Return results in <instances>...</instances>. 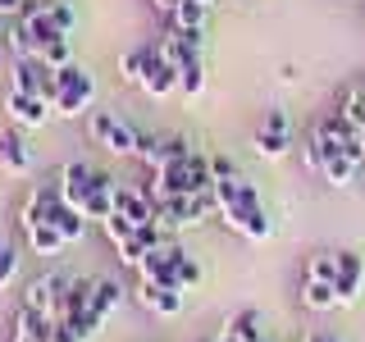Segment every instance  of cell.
Here are the masks:
<instances>
[{"instance_id":"1","label":"cell","mask_w":365,"mask_h":342,"mask_svg":"<svg viewBox=\"0 0 365 342\" xmlns=\"http://www.w3.org/2000/svg\"><path fill=\"white\" fill-rule=\"evenodd\" d=\"M215 201H220V214H224V224L233 228V233H242V237H269V214H265V205H260V192L251 187V182L242 178H215Z\"/></svg>"},{"instance_id":"2","label":"cell","mask_w":365,"mask_h":342,"mask_svg":"<svg viewBox=\"0 0 365 342\" xmlns=\"http://www.w3.org/2000/svg\"><path fill=\"white\" fill-rule=\"evenodd\" d=\"M55 78H60V96L51 100V114H60V119H78V114L91 105V96H96V78H91L83 64L55 68Z\"/></svg>"},{"instance_id":"3","label":"cell","mask_w":365,"mask_h":342,"mask_svg":"<svg viewBox=\"0 0 365 342\" xmlns=\"http://www.w3.org/2000/svg\"><path fill=\"white\" fill-rule=\"evenodd\" d=\"M151 210H155L160 228H192V224L210 219V214L220 210V201H215V192H197V197H160Z\"/></svg>"},{"instance_id":"4","label":"cell","mask_w":365,"mask_h":342,"mask_svg":"<svg viewBox=\"0 0 365 342\" xmlns=\"http://www.w3.org/2000/svg\"><path fill=\"white\" fill-rule=\"evenodd\" d=\"M64 292H68V279H64V274H41V279L28 283L23 306H28V311H41L46 319H64Z\"/></svg>"},{"instance_id":"5","label":"cell","mask_w":365,"mask_h":342,"mask_svg":"<svg viewBox=\"0 0 365 342\" xmlns=\"http://www.w3.org/2000/svg\"><path fill=\"white\" fill-rule=\"evenodd\" d=\"M91 137H96V142L106 146L110 155H137V133H133V123H123L119 114H110V110L91 114Z\"/></svg>"},{"instance_id":"6","label":"cell","mask_w":365,"mask_h":342,"mask_svg":"<svg viewBox=\"0 0 365 342\" xmlns=\"http://www.w3.org/2000/svg\"><path fill=\"white\" fill-rule=\"evenodd\" d=\"M46 224L60 228V233L68 237V247L87 237V214H83V210H73V205L64 201V192H60V187L46 192Z\"/></svg>"},{"instance_id":"7","label":"cell","mask_w":365,"mask_h":342,"mask_svg":"<svg viewBox=\"0 0 365 342\" xmlns=\"http://www.w3.org/2000/svg\"><path fill=\"white\" fill-rule=\"evenodd\" d=\"M192 146L182 137H151V133H137V160H146L151 169H165L174 160H187Z\"/></svg>"},{"instance_id":"8","label":"cell","mask_w":365,"mask_h":342,"mask_svg":"<svg viewBox=\"0 0 365 342\" xmlns=\"http://www.w3.org/2000/svg\"><path fill=\"white\" fill-rule=\"evenodd\" d=\"M5 114L19 123V128H41V123L51 119V105H46L41 96H32V91H14V87H9V96H5Z\"/></svg>"},{"instance_id":"9","label":"cell","mask_w":365,"mask_h":342,"mask_svg":"<svg viewBox=\"0 0 365 342\" xmlns=\"http://www.w3.org/2000/svg\"><path fill=\"white\" fill-rule=\"evenodd\" d=\"M101 169H91L87 160H73V165H64V174H60V192H64V201L73 205V210H83V201H87V192H91V182H96Z\"/></svg>"},{"instance_id":"10","label":"cell","mask_w":365,"mask_h":342,"mask_svg":"<svg viewBox=\"0 0 365 342\" xmlns=\"http://www.w3.org/2000/svg\"><path fill=\"white\" fill-rule=\"evenodd\" d=\"M142 91L146 96H169V91H178V68L165 60L160 51H151V60H146V68H142Z\"/></svg>"},{"instance_id":"11","label":"cell","mask_w":365,"mask_h":342,"mask_svg":"<svg viewBox=\"0 0 365 342\" xmlns=\"http://www.w3.org/2000/svg\"><path fill=\"white\" fill-rule=\"evenodd\" d=\"M174 256H178V247H155V251H146V260H142V279H151V283H160V288H178V269H174ZM182 292V288H178Z\"/></svg>"},{"instance_id":"12","label":"cell","mask_w":365,"mask_h":342,"mask_svg":"<svg viewBox=\"0 0 365 342\" xmlns=\"http://www.w3.org/2000/svg\"><path fill=\"white\" fill-rule=\"evenodd\" d=\"M361 279H365V265L356 251H338V279H334V292H338V306H351L361 292Z\"/></svg>"},{"instance_id":"13","label":"cell","mask_w":365,"mask_h":342,"mask_svg":"<svg viewBox=\"0 0 365 342\" xmlns=\"http://www.w3.org/2000/svg\"><path fill=\"white\" fill-rule=\"evenodd\" d=\"M137 301H142L146 311H155V315H178L182 311V292L178 288H160L151 279L137 283Z\"/></svg>"},{"instance_id":"14","label":"cell","mask_w":365,"mask_h":342,"mask_svg":"<svg viewBox=\"0 0 365 342\" xmlns=\"http://www.w3.org/2000/svg\"><path fill=\"white\" fill-rule=\"evenodd\" d=\"M114 178L110 174H96V182H91V192H87V201H83V214L87 219H96V224H106L110 214H114Z\"/></svg>"},{"instance_id":"15","label":"cell","mask_w":365,"mask_h":342,"mask_svg":"<svg viewBox=\"0 0 365 342\" xmlns=\"http://www.w3.org/2000/svg\"><path fill=\"white\" fill-rule=\"evenodd\" d=\"M0 169H9V174H32V151L19 133L0 137Z\"/></svg>"},{"instance_id":"16","label":"cell","mask_w":365,"mask_h":342,"mask_svg":"<svg viewBox=\"0 0 365 342\" xmlns=\"http://www.w3.org/2000/svg\"><path fill=\"white\" fill-rule=\"evenodd\" d=\"M114 214H123L128 224H151V219H155L151 201H146L142 192H128V187H119V192H114Z\"/></svg>"},{"instance_id":"17","label":"cell","mask_w":365,"mask_h":342,"mask_svg":"<svg viewBox=\"0 0 365 342\" xmlns=\"http://www.w3.org/2000/svg\"><path fill=\"white\" fill-rule=\"evenodd\" d=\"M51 324L55 319H46L41 311H28V306H23L19 324H14V342H51Z\"/></svg>"},{"instance_id":"18","label":"cell","mask_w":365,"mask_h":342,"mask_svg":"<svg viewBox=\"0 0 365 342\" xmlns=\"http://www.w3.org/2000/svg\"><path fill=\"white\" fill-rule=\"evenodd\" d=\"M91 296H96V279H68V292H64V319L87 315V311H91Z\"/></svg>"},{"instance_id":"19","label":"cell","mask_w":365,"mask_h":342,"mask_svg":"<svg viewBox=\"0 0 365 342\" xmlns=\"http://www.w3.org/2000/svg\"><path fill=\"white\" fill-rule=\"evenodd\" d=\"M28 247L37 251V256H60V251L68 247V237L55 224H37V228H28Z\"/></svg>"},{"instance_id":"20","label":"cell","mask_w":365,"mask_h":342,"mask_svg":"<svg viewBox=\"0 0 365 342\" xmlns=\"http://www.w3.org/2000/svg\"><path fill=\"white\" fill-rule=\"evenodd\" d=\"M302 306H306V311H315V315L334 311V306H338L334 283H315V279H306V283H302Z\"/></svg>"},{"instance_id":"21","label":"cell","mask_w":365,"mask_h":342,"mask_svg":"<svg viewBox=\"0 0 365 342\" xmlns=\"http://www.w3.org/2000/svg\"><path fill=\"white\" fill-rule=\"evenodd\" d=\"M251 146H256V155H260V160H283V155L292 151V133H274V128H260V133H256V142H251Z\"/></svg>"},{"instance_id":"22","label":"cell","mask_w":365,"mask_h":342,"mask_svg":"<svg viewBox=\"0 0 365 342\" xmlns=\"http://www.w3.org/2000/svg\"><path fill=\"white\" fill-rule=\"evenodd\" d=\"M224 328H228L237 342H265V328H260V315H256V311H237Z\"/></svg>"},{"instance_id":"23","label":"cell","mask_w":365,"mask_h":342,"mask_svg":"<svg viewBox=\"0 0 365 342\" xmlns=\"http://www.w3.org/2000/svg\"><path fill=\"white\" fill-rule=\"evenodd\" d=\"M351 174H356V165H351L342 151H329V155H324V169H319V178H324V182H334V187H347Z\"/></svg>"},{"instance_id":"24","label":"cell","mask_w":365,"mask_h":342,"mask_svg":"<svg viewBox=\"0 0 365 342\" xmlns=\"http://www.w3.org/2000/svg\"><path fill=\"white\" fill-rule=\"evenodd\" d=\"M19 23H23V32H28V37L37 41V51H41L46 41L64 37V32H60V28H55V23H51V14H46V9H37V14H28V19H19Z\"/></svg>"},{"instance_id":"25","label":"cell","mask_w":365,"mask_h":342,"mask_svg":"<svg viewBox=\"0 0 365 342\" xmlns=\"http://www.w3.org/2000/svg\"><path fill=\"white\" fill-rule=\"evenodd\" d=\"M187 178H192V197H197V192H210V187H215V169H210V155L192 151V155H187Z\"/></svg>"},{"instance_id":"26","label":"cell","mask_w":365,"mask_h":342,"mask_svg":"<svg viewBox=\"0 0 365 342\" xmlns=\"http://www.w3.org/2000/svg\"><path fill=\"white\" fill-rule=\"evenodd\" d=\"M205 87V73H201V55H192V60H182L178 64V91H182V96H197V91Z\"/></svg>"},{"instance_id":"27","label":"cell","mask_w":365,"mask_h":342,"mask_svg":"<svg viewBox=\"0 0 365 342\" xmlns=\"http://www.w3.org/2000/svg\"><path fill=\"white\" fill-rule=\"evenodd\" d=\"M205 0H178V9L174 14H169V23H174V28H201L205 23Z\"/></svg>"},{"instance_id":"28","label":"cell","mask_w":365,"mask_h":342,"mask_svg":"<svg viewBox=\"0 0 365 342\" xmlns=\"http://www.w3.org/2000/svg\"><path fill=\"white\" fill-rule=\"evenodd\" d=\"M119 283H114V279H96V296H91V311H96L101 319H106L110 311H114V306H119Z\"/></svg>"},{"instance_id":"29","label":"cell","mask_w":365,"mask_h":342,"mask_svg":"<svg viewBox=\"0 0 365 342\" xmlns=\"http://www.w3.org/2000/svg\"><path fill=\"white\" fill-rule=\"evenodd\" d=\"M46 192H51V187H37L28 197V205H23V214H19L23 233H28V228H37V224H46Z\"/></svg>"},{"instance_id":"30","label":"cell","mask_w":365,"mask_h":342,"mask_svg":"<svg viewBox=\"0 0 365 342\" xmlns=\"http://www.w3.org/2000/svg\"><path fill=\"white\" fill-rule=\"evenodd\" d=\"M0 41L9 46V55H14V60H28V55H37V41H32L28 32H23V23H14V28H9Z\"/></svg>"},{"instance_id":"31","label":"cell","mask_w":365,"mask_h":342,"mask_svg":"<svg viewBox=\"0 0 365 342\" xmlns=\"http://www.w3.org/2000/svg\"><path fill=\"white\" fill-rule=\"evenodd\" d=\"M146 60H151V46H137V51L123 55V83L142 87V68H146Z\"/></svg>"},{"instance_id":"32","label":"cell","mask_w":365,"mask_h":342,"mask_svg":"<svg viewBox=\"0 0 365 342\" xmlns=\"http://www.w3.org/2000/svg\"><path fill=\"white\" fill-rule=\"evenodd\" d=\"M342 114H347L351 119V128L356 133H365V87H356V91H347V96H342V105H338Z\"/></svg>"},{"instance_id":"33","label":"cell","mask_w":365,"mask_h":342,"mask_svg":"<svg viewBox=\"0 0 365 342\" xmlns=\"http://www.w3.org/2000/svg\"><path fill=\"white\" fill-rule=\"evenodd\" d=\"M306 279H315V283H334L338 279V256H311V265H306Z\"/></svg>"},{"instance_id":"34","label":"cell","mask_w":365,"mask_h":342,"mask_svg":"<svg viewBox=\"0 0 365 342\" xmlns=\"http://www.w3.org/2000/svg\"><path fill=\"white\" fill-rule=\"evenodd\" d=\"M37 55H41V60L51 64V68H64V64H73V51H68V37H55V41H46Z\"/></svg>"},{"instance_id":"35","label":"cell","mask_w":365,"mask_h":342,"mask_svg":"<svg viewBox=\"0 0 365 342\" xmlns=\"http://www.w3.org/2000/svg\"><path fill=\"white\" fill-rule=\"evenodd\" d=\"M174 269H178V288H197V283H201V265L187 256V251L174 256Z\"/></svg>"},{"instance_id":"36","label":"cell","mask_w":365,"mask_h":342,"mask_svg":"<svg viewBox=\"0 0 365 342\" xmlns=\"http://www.w3.org/2000/svg\"><path fill=\"white\" fill-rule=\"evenodd\" d=\"M101 228H106V237H110L114 247H119V242H128V237L137 233V224H128V219H123V214H110V219L101 224Z\"/></svg>"},{"instance_id":"37","label":"cell","mask_w":365,"mask_h":342,"mask_svg":"<svg viewBox=\"0 0 365 342\" xmlns=\"http://www.w3.org/2000/svg\"><path fill=\"white\" fill-rule=\"evenodd\" d=\"M46 14H51V23L64 32V37H68V28H73V19H78L73 5H64V0H51V5H46Z\"/></svg>"},{"instance_id":"38","label":"cell","mask_w":365,"mask_h":342,"mask_svg":"<svg viewBox=\"0 0 365 342\" xmlns=\"http://www.w3.org/2000/svg\"><path fill=\"white\" fill-rule=\"evenodd\" d=\"M19 274V251L9 242H0V288H9V279Z\"/></svg>"},{"instance_id":"39","label":"cell","mask_w":365,"mask_h":342,"mask_svg":"<svg viewBox=\"0 0 365 342\" xmlns=\"http://www.w3.org/2000/svg\"><path fill=\"white\" fill-rule=\"evenodd\" d=\"M302 160H306V169H315V174L324 169V151H319V142H315V137L302 146Z\"/></svg>"},{"instance_id":"40","label":"cell","mask_w":365,"mask_h":342,"mask_svg":"<svg viewBox=\"0 0 365 342\" xmlns=\"http://www.w3.org/2000/svg\"><path fill=\"white\" fill-rule=\"evenodd\" d=\"M210 169H215V178H237L233 160H224V155H210Z\"/></svg>"},{"instance_id":"41","label":"cell","mask_w":365,"mask_h":342,"mask_svg":"<svg viewBox=\"0 0 365 342\" xmlns=\"http://www.w3.org/2000/svg\"><path fill=\"white\" fill-rule=\"evenodd\" d=\"M265 128H274V133H292V128H288V114H283V110H269V114H265Z\"/></svg>"},{"instance_id":"42","label":"cell","mask_w":365,"mask_h":342,"mask_svg":"<svg viewBox=\"0 0 365 342\" xmlns=\"http://www.w3.org/2000/svg\"><path fill=\"white\" fill-rule=\"evenodd\" d=\"M19 5H23V0H0V14L14 19V14H19Z\"/></svg>"},{"instance_id":"43","label":"cell","mask_w":365,"mask_h":342,"mask_svg":"<svg viewBox=\"0 0 365 342\" xmlns=\"http://www.w3.org/2000/svg\"><path fill=\"white\" fill-rule=\"evenodd\" d=\"M151 5H155V9H160V14H165V19H169V14H174V9H178V0H151Z\"/></svg>"},{"instance_id":"44","label":"cell","mask_w":365,"mask_h":342,"mask_svg":"<svg viewBox=\"0 0 365 342\" xmlns=\"http://www.w3.org/2000/svg\"><path fill=\"white\" fill-rule=\"evenodd\" d=\"M306 342H338L334 333H306Z\"/></svg>"},{"instance_id":"45","label":"cell","mask_w":365,"mask_h":342,"mask_svg":"<svg viewBox=\"0 0 365 342\" xmlns=\"http://www.w3.org/2000/svg\"><path fill=\"white\" fill-rule=\"evenodd\" d=\"M5 32H9V19H5V14H0V37H5Z\"/></svg>"},{"instance_id":"46","label":"cell","mask_w":365,"mask_h":342,"mask_svg":"<svg viewBox=\"0 0 365 342\" xmlns=\"http://www.w3.org/2000/svg\"><path fill=\"white\" fill-rule=\"evenodd\" d=\"M0 64H5V41H0Z\"/></svg>"},{"instance_id":"47","label":"cell","mask_w":365,"mask_h":342,"mask_svg":"<svg viewBox=\"0 0 365 342\" xmlns=\"http://www.w3.org/2000/svg\"><path fill=\"white\" fill-rule=\"evenodd\" d=\"M205 5H220V0H205Z\"/></svg>"},{"instance_id":"48","label":"cell","mask_w":365,"mask_h":342,"mask_svg":"<svg viewBox=\"0 0 365 342\" xmlns=\"http://www.w3.org/2000/svg\"><path fill=\"white\" fill-rule=\"evenodd\" d=\"M361 87H365V83H361Z\"/></svg>"}]
</instances>
